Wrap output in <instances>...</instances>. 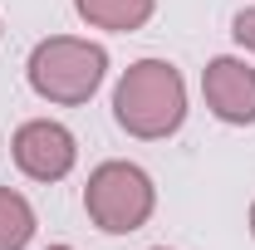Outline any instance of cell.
Returning <instances> with one entry per match:
<instances>
[{"instance_id": "1", "label": "cell", "mask_w": 255, "mask_h": 250, "mask_svg": "<svg viewBox=\"0 0 255 250\" xmlns=\"http://www.w3.org/2000/svg\"><path fill=\"white\" fill-rule=\"evenodd\" d=\"M113 118L137 142H162L187 123V79L167 59L128 64L113 84Z\"/></svg>"}, {"instance_id": "2", "label": "cell", "mask_w": 255, "mask_h": 250, "mask_svg": "<svg viewBox=\"0 0 255 250\" xmlns=\"http://www.w3.org/2000/svg\"><path fill=\"white\" fill-rule=\"evenodd\" d=\"M25 79L44 103L59 108H79L103 89L108 79V49L98 39H79V34H49L39 39L25 59Z\"/></svg>"}, {"instance_id": "3", "label": "cell", "mask_w": 255, "mask_h": 250, "mask_svg": "<svg viewBox=\"0 0 255 250\" xmlns=\"http://www.w3.org/2000/svg\"><path fill=\"white\" fill-rule=\"evenodd\" d=\"M84 211L103 236H132L142 231L152 211H157V187L152 177L137 167V162H98L89 172V187H84Z\"/></svg>"}, {"instance_id": "4", "label": "cell", "mask_w": 255, "mask_h": 250, "mask_svg": "<svg viewBox=\"0 0 255 250\" xmlns=\"http://www.w3.org/2000/svg\"><path fill=\"white\" fill-rule=\"evenodd\" d=\"M10 157H15V167H20L30 182H44V187H49V182H64V177L74 172V162H79V137L64 123H54V118H30V123L15 127Z\"/></svg>"}, {"instance_id": "5", "label": "cell", "mask_w": 255, "mask_h": 250, "mask_svg": "<svg viewBox=\"0 0 255 250\" xmlns=\"http://www.w3.org/2000/svg\"><path fill=\"white\" fill-rule=\"evenodd\" d=\"M201 98L211 108V118L226 127H251L255 123V64L236 54H216L201 69Z\"/></svg>"}, {"instance_id": "6", "label": "cell", "mask_w": 255, "mask_h": 250, "mask_svg": "<svg viewBox=\"0 0 255 250\" xmlns=\"http://www.w3.org/2000/svg\"><path fill=\"white\" fill-rule=\"evenodd\" d=\"M79 20L108 34H132L157 15V0H74Z\"/></svg>"}, {"instance_id": "7", "label": "cell", "mask_w": 255, "mask_h": 250, "mask_svg": "<svg viewBox=\"0 0 255 250\" xmlns=\"http://www.w3.org/2000/svg\"><path fill=\"white\" fill-rule=\"evenodd\" d=\"M34 241V206L15 187H0V250H25Z\"/></svg>"}, {"instance_id": "8", "label": "cell", "mask_w": 255, "mask_h": 250, "mask_svg": "<svg viewBox=\"0 0 255 250\" xmlns=\"http://www.w3.org/2000/svg\"><path fill=\"white\" fill-rule=\"evenodd\" d=\"M231 39H236L246 54H255V5H246V10L231 20Z\"/></svg>"}, {"instance_id": "9", "label": "cell", "mask_w": 255, "mask_h": 250, "mask_svg": "<svg viewBox=\"0 0 255 250\" xmlns=\"http://www.w3.org/2000/svg\"><path fill=\"white\" fill-rule=\"evenodd\" d=\"M251 236H255V201H251Z\"/></svg>"}, {"instance_id": "10", "label": "cell", "mask_w": 255, "mask_h": 250, "mask_svg": "<svg viewBox=\"0 0 255 250\" xmlns=\"http://www.w3.org/2000/svg\"><path fill=\"white\" fill-rule=\"evenodd\" d=\"M44 250H74V246H44Z\"/></svg>"}, {"instance_id": "11", "label": "cell", "mask_w": 255, "mask_h": 250, "mask_svg": "<svg viewBox=\"0 0 255 250\" xmlns=\"http://www.w3.org/2000/svg\"><path fill=\"white\" fill-rule=\"evenodd\" d=\"M152 250H167V246H152Z\"/></svg>"}]
</instances>
